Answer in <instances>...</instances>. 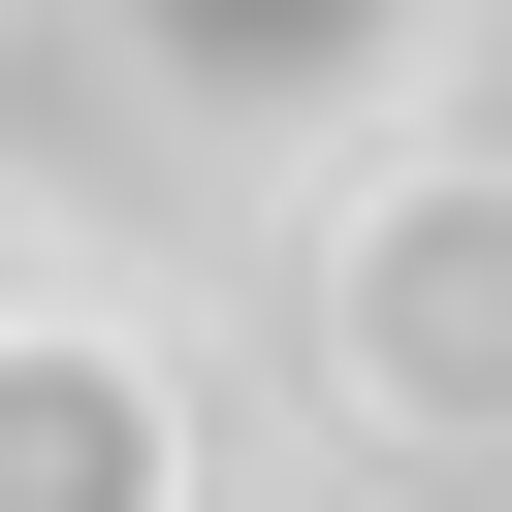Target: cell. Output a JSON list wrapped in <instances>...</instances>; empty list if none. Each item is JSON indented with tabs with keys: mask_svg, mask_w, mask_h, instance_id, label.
<instances>
[{
	"mask_svg": "<svg viewBox=\"0 0 512 512\" xmlns=\"http://www.w3.org/2000/svg\"><path fill=\"white\" fill-rule=\"evenodd\" d=\"M0 512H96V384H0Z\"/></svg>",
	"mask_w": 512,
	"mask_h": 512,
	"instance_id": "2",
	"label": "cell"
},
{
	"mask_svg": "<svg viewBox=\"0 0 512 512\" xmlns=\"http://www.w3.org/2000/svg\"><path fill=\"white\" fill-rule=\"evenodd\" d=\"M384 384H416V416L512 384V192H416V224H384Z\"/></svg>",
	"mask_w": 512,
	"mask_h": 512,
	"instance_id": "1",
	"label": "cell"
}]
</instances>
